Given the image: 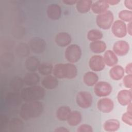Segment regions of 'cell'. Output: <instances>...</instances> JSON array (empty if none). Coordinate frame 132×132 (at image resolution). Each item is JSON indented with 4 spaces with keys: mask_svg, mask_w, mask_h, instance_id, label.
<instances>
[{
    "mask_svg": "<svg viewBox=\"0 0 132 132\" xmlns=\"http://www.w3.org/2000/svg\"><path fill=\"white\" fill-rule=\"evenodd\" d=\"M117 100L119 103L122 106H126L131 102L132 92L131 90H122L117 95Z\"/></svg>",
    "mask_w": 132,
    "mask_h": 132,
    "instance_id": "cell-14",
    "label": "cell"
},
{
    "mask_svg": "<svg viewBox=\"0 0 132 132\" xmlns=\"http://www.w3.org/2000/svg\"><path fill=\"white\" fill-rule=\"evenodd\" d=\"M8 128L10 132H21L24 128L23 122L18 118H12L9 121Z\"/></svg>",
    "mask_w": 132,
    "mask_h": 132,
    "instance_id": "cell-18",
    "label": "cell"
},
{
    "mask_svg": "<svg viewBox=\"0 0 132 132\" xmlns=\"http://www.w3.org/2000/svg\"><path fill=\"white\" fill-rule=\"evenodd\" d=\"M26 68L30 72H34L38 69L40 64V61L35 56H30L27 58L25 61Z\"/></svg>",
    "mask_w": 132,
    "mask_h": 132,
    "instance_id": "cell-25",
    "label": "cell"
},
{
    "mask_svg": "<svg viewBox=\"0 0 132 132\" xmlns=\"http://www.w3.org/2000/svg\"><path fill=\"white\" fill-rule=\"evenodd\" d=\"M46 42L42 38L35 37L32 38L29 42V47L31 50L35 53L41 54L46 48Z\"/></svg>",
    "mask_w": 132,
    "mask_h": 132,
    "instance_id": "cell-10",
    "label": "cell"
},
{
    "mask_svg": "<svg viewBox=\"0 0 132 132\" xmlns=\"http://www.w3.org/2000/svg\"><path fill=\"white\" fill-rule=\"evenodd\" d=\"M21 94L23 100L28 102L41 100L44 96L45 92L42 87L35 85L23 88Z\"/></svg>",
    "mask_w": 132,
    "mask_h": 132,
    "instance_id": "cell-3",
    "label": "cell"
},
{
    "mask_svg": "<svg viewBox=\"0 0 132 132\" xmlns=\"http://www.w3.org/2000/svg\"><path fill=\"white\" fill-rule=\"evenodd\" d=\"M24 84L29 86H35L40 81V76L35 72H29L26 73L23 77Z\"/></svg>",
    "mask_w": 132,
    "mask_h": 132,
    "instance_id": "cell-22",
    "label": "cell"
},
{
    "mask_svg": "<svg viewBox=\"0 0 132 132\" xmlns=\"http://www.w3.org/2000/svg\"><path fill=\"white\" fill-rule=\"evenodd\" d=\"M112 32L113 35L119 38H123L127 34L126 25L121 20H116L112 25Z\"/></svg>",
    "mask_w": 132,
    "mask_h": 132,
    "instance_id": "cell-8",
    "label": "cell"
},
{
    "mask_svg": "<svg viewBox=\"0 0 132 132\" xmlns=\"http://www.w3.org/2000/svg\"><path fill=\"white\" fill-rule=\"evenodd\" d=\"M42 86L47 89H54L56 88L58 85V81L54 76H45L42 80Z\"/></svg>",
    "mask_w": 132,
    "mask_h": 132,
    "instance_id": "cell-20",
    "label": "cell"
},
{
    "mask_svg": "<svg viewBox=\"0 0 132 132\" xmlns=\"http://www.w3.org/2000/svg\"><path fill=\"white\" fill-rule=\"evenodd\" d=\"M55 41L58 46L66 47L71 43V37L68 32H61L56 35Z\"/></svg>",
    "mask_w": 132,
    "mask_h": 132,
    "instance_id": "cell-16",
    "label": "cell"
},
{
    "mask_svg": "<svg viewBox=\"0 0 132 132\" xmlns=\"http://www.w3.org/2000/svg\"><path fill=\"white\" fill-rule=\"evenodd\" d=\"M98 80L97 75L93 72H87L83 76V81L88 86H93L95 85Z\"/></svg>",
    "mask_w": 132,
    "mask_h": 132,
    "instance_id": "cell-26",
    "label": "cell"
},
{
    "mask_svg": "<svg viewBox=\"0 0 132 132\" xmlns=\"http://www.w3.org/2000/svg\"><path fill=\"white\" fill-rule=\"evenodd\" d=\"M107 1L108 4H109V5H110L112 6L117 5L120 2V1H119V0H107Z\"/></svg>",
    "mask_w": 132,
    "mask_h": 132,
    "instance_id": "cell-45",
    "label": "cell"
},
{
    "mask_svg": "<svg viewBox=\"0 0 132 132\" xmlns=\"http://www.w3.org/2000/svg\"><path fill=\"white\" fill-rule=\"evenodd\" d=\"M82 54L80 46L77 44H71L67 47L64 52L65 59L70 63H76L79 60Z\"/></svg>",
    "mask_w": 132,
    "mask_h": 132,
    "instance_id": "cell-4",
    "label": "cell"
},
{
    "mask_svg": "<svg viewBox=\"0 0 132 132\" xmlns=\"http://www.w3.org/2000/svg\"><path fill=\"white\" fill-rule=\"evenodd\" d=\"M113 51L116 55L119 56H125L129 51V45L125 41H118L113 44Z\"/></svg>",
    "mask_w": 132,
    "mask_h": 132,
    "instance_id": "cell-12",
    "label": "cell"
},
{
    "mask_svg": "<svg viewBox=\"0 0 132 132\" xmlns=\"http://www.w3.org/2000/svg\"><path fill=\"white\" fill-rule=\"evenodd\" d=\"M127 111L129 112H132V108H131V103H130L129 104L127 105Z\"/></svg>",
    "mask_w": 132,
    "mask_h": 132,
    "instance_id": "cell-46",
    "label": "cell"
},
{
    "mask_svg": "<svg viewBox=\"0 0 132 132\" xmlns=\"http://www.w3.org/2000/svg\"><path fill=\"white\" fill-rule=\"evenodd\" d=\"M46 12L48 18L52 20H57L61 17V9L58 5L53 4L48 6Z\"/></svg>",
    "mask_w": 132,
    "mask_h": 132,
    "instance_id": "cell-17",
    "label": "cell"
},
{
    "mask_svg": "<svg viewBox=\"0 0 132 132\" xmlns=\"http://www.w3.org/2000/svg\"><path fill=\"white\" fill-rule=\"evenodd\" d=\"M98 109L103 113H109L114 107L113 102L109 98H103L98 101L97 103Z\"/></svg>",
    "mask_w": 132,
    "mask_h": 132,
    "instance_id": "cell-13",
    "label": "cell"
},
{
    "mask_svg": "<svg viewBox=\"0 0 132 132\" xmlns=\"http://www.w3.org/2000/svg\"><path fill=\"white\" fill-rule=\"evenodd\" d=\"M126 29H127V33L131 36L132 35V23L131 22L128 23L127 26H126Z\"/></svg>",
    "mask_w": 132,
    "mask_h": 132,
    "instance_id": "cell-44",
    "label": "cell"
},
{
    "mask_svg": "<svg viewBox=\"0 0 132 132\" xmlns=\"http://www.w3.org/2000/svg\"><path fill=\"white\" fill-rule=\"evenodd\" d=\"M90 69L95 72L102 71L105 67L103 57L101 55H93L89 61Z\"/></svg>",
    "mask_w": 132,
    "mask_h": 132,
    "instance_id": "cell-9",
    "label": "cell"
},
{
    "mask_svg": "<svg viewBox=\"0 0 132 132\" xmlns=\"http://www.w3.org/2000/svg\"><path fill=\"white\" fill-rule=\"evenodd\" d=\"M14 60V56L10 53L4 54L1 57V64L4 67H10Z\"/></svg>",
    "mask_w": 132,
    "mask_h": 132,
    "instance_id": "cell-34",
    "label": "cell"
},
{
    "mask_svg": "<svg viewBox=\"0 0 132 132\" xmlns=\"http://www.w3.org/2000/svg\"><path fill=\"white\" fill-rule=\"evenodd\" d=\"M123 82L126 88L131 89L132 88V74H127L125 76L123 79Z\"/></svg>",
    "mask_w": 132,
    "mask_h": 132,
    "instance_id": "cell-38",
    "label": "cell"
},
{
    "mask_svg": "<svg viewBox=\"0 0 132 132\" xmlns=\"http://www.w3.org/2000/svg\"><path fill=\"white\" fill-rule=\"evenodd\" d=\"M125 71L124 68L119 65L113 66L109 71L110 78L114 80H119L124 76Z\"/></svg>",
    "mask_w": 132,
    "mask_h": 132,
    "instance_id": "cell-19",
    "label": "cell"
},
{
    "mask_svg": "<svg viewBox=\"0 0 132 132\" xmlns=\"http://www.w3.org/2000/svg\"><path fill=\"white\" fill-rule=\"evenodd\" d=\"M71 108L67 106H62L57 110L56 115L58 120L61 121H67L71 112Z\"/></svg>",
    "mask_w": 132,
    "mask_h": 132,
    "instance_id": "cell-24",
    "label": "cell"
},
{
    "mask_svg": "<svg viewBox=\"0 0 132 132\" xmlns=\"http://www.w3.org/2000/svg\"><path fill=\"white\" fill-rule=\"evenodd\" d=\"M114 20L113 14L111 11L107 10L105 12L98 14L96 18V24L100 28L107 30L110 28Z\"/></svg>",
    "mask_w": 132,
    "mask_h": 132,
    "instance_id": "cell-5",
    "label": "cell"
},
{
    "mask_svg": "<svg viewBox=\"0 0 132 132\" xmlns=\"http://www.w3.org/2000/svg\"><path fill=\"white\" fill-rule=\"evenodd\" d=\"M108 8L109 4L106 0H99L92 4L91 9L94 13L100 14L107 11Z\"/></svg>",
    "mask_w": 132,
    "mask_h": 132,
    "instance_id": "cell-15",
    "label": "cell"
},
{
    "mask_svg": "<svg viewBox=\"0 0 132 132\" xmlns=\"http://www.w3.org/2000/svg\"><path fill=\"white\" fill-rule=\"evenodd\" d=\"M103 59L105 63L109 67H113L116 65L118 61L117 55L111 50H107L105 52Z\"/></svg>",
    "mask_w": 132,
    "mask_h": 132,
    "instance_id": "cell-21",
    "label": "cell"
},
{
    "mask_svg": "<svg viewBox=\"0 0 132 132\" xmlns=\"http://www.w3.org/2000/svg\"><path fill=\"white\" fill-rule=\"evenodd\" d=\"M29 47L24 43H19L16 47L15 53L17 56L20 58L27 56L29 54Z\"/></svg>",
    "mask_w": 132,
    "mask_h": 132,
    "instance_id": "cell-30",
    "label": "cell"
},
{
    "mask_svg": "<svg viewBox=\"0 0 132 132\" xmlns=\"http://www.w3.org/2000/svg\"><path fill=\"white\" fill-rule=\"evenodd\" d=\"M77 1L76 0H63L62 2L67 5H73L76 4Z\"/></svg>",
    "mask_w": 132,
    "mask_h": 132,
    "instance_id": "cell-43",
    "label": "cell"
},
{
    "mask_svg": "<svg viewBox=\"0 0 132 132\" xmlns=\"http://www.w3.org/2000/svg\"><path fill=\"white\" fill-rule=\"evenodd\" d=\"M124 5L127 8L131 10L132 9V0H125Z\"/></svg>",
    "mask_w": 132,
    "mask_h": 132,
    "instance_id": "cell-41",
    "label": "cell"
},
{
    "mask_svg": "<svg viewBox=\"0 0 132 132\" xmlns=\"http://www.w3.org/2000/svg\"><path fill=\"white\" fill-rule=\"evenodd\" d=\"M120 127L119 121L117 119H109L104 124V129L106 131L113 132L117 131Z\"/></svg>",
    "mask_w": 132,
    "mask_h": 132,
    "instance_id": "cell-28",
    "label": "cell"
},
{
    "mask_svg": "<svg viewBox=\"0 0 132 132\" xmlns=\"http://www.w3.org/2000/svg\"><path fill=\"white\" fill-rule=\"evenodd\" d=\"M92 4L90 0H79L76 4V9L80 13H86L90 11Z\"/></svg>",
    "mask_w": 132,
    "mask_h": 132,
    "instance_id": "cell-23",
    "label": "cell"
},
{
    "mask_svg": "<svg viewBox=\"0 0 132 132\" xmlns=\"http://www.w3.org/2000/svg\"><path fill=\"white\" fill-rule=\"evenodd\" d=\"M111 85L106 81L97 82L94 87V92L98 97H105L109 95L112 92Z\"/></svg>",
    "mask_w": 132,
    "mask_h": 132,
    "instance_id": "cell-7",
    "label": "cell"
},
{
    "mask_svg": "<svg viewBox=\"0 0 132 132\" xmlns=\"http://www.w3.org/2000/svg\"><path fill=\"white\" fill-rule=\"evenodd\" d=\"M24 82L23 79L16 76L14 77L10 82V87L14 91H19L22 89Z\"/></svg>",
    "mask_w": 132,
    "mask_h": 132,
    "instance_id": "cell-32",
    "label": "cell"
},
{
    "mask_svg": "<svg viewBox=\"0 0 132 132\" xmlns=\"http://www.w3.org/2000/svg\"><path fill=\"white\" fill-rule=\"evenodd\" d=\"M122 121L127 125H132V112L126 111L122 116Z\"/></svg>",
    "mask_w": 132,
    "mask_h": 132,
    "instance_id": "cell-37",
    "label": "cell"
},
{
    "mask_svg": "<svg viewBox=\"0 0 132 132\" xmlns=\"http://www.w3.org/2000/svg\"><path fill=\"white\" fill-rule=\"evenodd\" d=\"M53 74L57 78L72 79L76 76L77 69L71 63H57L53 67Z\"/></svg>",
    "mask_w": 132,
    "mask_h": 132,
    "instance_id": "cell-2",
    "label": "cell"
},
{
    "mask_svg": "<svg viewBox=\"0 0 132 132\" xmlns=\"http://www.w3.org/2000/svg\"><path fill=\"white\" fill-rule=\"evenodd\" d=\"M106 47V44L100 40L92 41L89 44L90 50L94 53H102L105 51Z\"/></svg>",
    "mask_w": 132,
    "mask_h": 132,
    "instance_id": "cell-27",
    "label": "cell"
},
{
    "mask_svg": "<svg viewBox=\"0 0 132 132\" xmlns=\"http://www.w3.org/2000/svg\"><path fill=\"white\" fill-rule=\"evenodd\" d=\"M77 132H92L93 129L92 126L88 124H82L80 125L77 129Z\"/></svg>",
    "mask_w": 132,
    "mask_h": 132,
    "instance_id": "cell-39",
    "label": "cell"
},
{
    "mask_svg": "<svg viewBox=\"0 0 132 132\" xmlns=\"http://www.w3.org/2000/svg\"><path fill=\"white\" fill-rule=\"evenodd\" d=\"M87 37L91 41H98L102 38L103 34L100 30L91 29L88 32Z\"/></svg>",
    "mask_w": 132,
    "mask_h": 132,
    "instance_id": "cell-33",
    "label": "cell"
},
{
    "mask_svg": "<svg viewBox=\"0 0 132 132\" xmlns=\"http://www.w3.org/2000/svg\"><path fill=\"white\" fill-rule=\"evenodd\" d=\"M9 118L5 114H2L0 118V129L1 130L8 128L9 122Z\"/></svg>",
    "mask_w": 132,
    "mask_h": 132,
    "instance_id": "cell-36",
    "label": "cell"
},
{
    "mask_svg": "<svg viewBox=\"0 0 132 132\" xmlns=\"http://www.w3.org/2000/svg\"><path fill=\"white\" fill-rule=\"evenodd\" d=\"M124 71L127 74H132V63H131V62H130L126 65Z\"/></svg>",
    "mask_w": 132,
    "mask_h": 132,
    "instance_id": "cell-40",
    "label": "cell"
},
{
    "mask_svg": "<svg viewBox=\"0 0 132 132\" xmlns=\"http://www.w3.org/2000/svg\"><path fill=\"white\" fill-rule=\"evenodd\" d=\"M82 117L81 113L77 111H71L68 119L67 122L69 125L75 126L78 125L81 121Z\"/></svg>",
    "mask_w": 132,
    "mask_h": 132,
    "instance_id": "cell-29",
    "label": "cell"
},
{
    "mask_svg": "<svg viewBox=\"0 0 132 132\" xmlns=\"http://www.w3.org/2000/svg\"><path fill=\"white\" fill-rule=\"evenodd\" d=\"M54 131H56V132H68V131H69V130L67 128L63 127V126H61V127H58L56 128L54 130Z\"/></svg>",
    "mask_w": 132,
    "mask_h": 132,
    "instance_id": "cell-42",
    "label": "cell"
},
{
    "mask_svg": "<svg viewBox=\"0 0 132 132\" xmlns=\"http://www.w3.org/2000/svg\"><path fill=\"white\" fill-rule=\"evenodd\" d=\"M43 110L41 102L36 101L26 102L23 104L20 110V116L24 120H28L39 117Z\"/></svg>",
    "mask_w": 132,
    "mask_h": 132,
    "instance_id": "cell-1",
    "label": "cell"
},
{
    "mask_svg": "<svg viewBox=\"0 0 132 132\" xmlns=\"http://www.w3.org/2000/svg\"><path fill=\"white\" fill-rule=\"evenodd\" d=\"M76 101L78 106L80 108L87 109L91 106L93 102V97L89 92L80 91L76 95Z\"/></svg>",
    "mask_w": 132,
    "mask_h": 132,
    "instance_id": "cell-6",
    "label": "cell"
},
{
    "mask_svg": "<svg viewBox=\"0 0 132 132\" xmlns=\"http://www.w3.org/2000/svg\"><path fill=\"white\" fill-rule=\"evenodd\" d=\"M119 19L123 22H131L132 21V12L131 10H123L121 11L118 14Z\"/></svg>",
    "mask_w": 132,
    "mask_h": 132,
    "instance_id": "cell-35",
    "label": "cell"
},
{
    "mask_svg": "<svg viewBox=\"0 0 132 132\" xmlns=\"http://www.w3.org/2000/svg\"><path fill=\"white\" fill-rule=\"evenodd\" d=\"M53 66L48 62H44L40 64L38 68L39 73L44 76H47L50 75L53 72Z\"/></svg>",
    "mask_w": 132,
    "mask_h": 132,
    "instance_id": "cell-31",
    "label": "cell"
},
{
    "mask_svg": "<svg viewBox=\"0 0 132 132\" xmlns=\"http://www.w3.org/2000/svg\"><path fill=\"white\" fill-rule=\"evenodd\" d=\"M22 100L21 94L15 91L8 92L5 98L7 104L11 107L19 106L22 103Z\"/></svg>",
    "mask_w": 132,
    "mask_h": 132,
    "instance_id": "cell-11",
    "label": "cell"
}]
</instances>
